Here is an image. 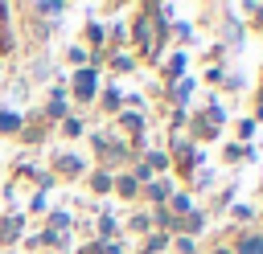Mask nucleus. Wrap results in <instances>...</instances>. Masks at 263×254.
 <instances>
[{
	"label": "nucleus",
	"mask_w": 263,
	"mask_h": 254,
	"mask_svg": "<svg viewBox=\"0 0 263 254\" xmlns=\"http://www.w3.org/2000/svg\"><path fill=\"white\" fill-rule=\"evenodd\" d=\"M90 90H95V74L82 70V74H78V94H90Z\"/></svg>",
	"instance_id": "f257e3e1"
},
{
	"label": "nucleus",
	"mask_w": 263,
	"mask_h": 254,
	"mask_svg": "<svg viewBox=\"0 0 263 254\" xmlns=\"http://www.w3.org/2000/svg\"><path fill=\"white\" fill-rule=\"evenodd\" d=\"M0 127H4V131H16L21 123H16V115H12V111H0Z\"/></svg>",
	"instance_id": "f03ea898"
},
{
	"label": "nucleus",
	"mask_w": 263,
	"mask_h": 254,
	"mask_svg": "<svg viewBox=\"0 0 263 254\" xmlns=\"http://www.w3.org/2000/svg\"><path fill=\"white\" fill-rule=\"evenodd\" d=\"M242 254H263V242H259V238H247V242H242Z\"/></svg>",
	"instance_id": "7ed1b4c3"
},
{
	"label": "nucleus",
	"mask_w": 263,
	"mask_h": 254,
	"mask_svg": "<svg viewBox=\"0 0 263 254\" xmlns=\"http://www.w3.org/2000/svg\"><path fill=\"white\" fill-rule=\"evenodd\" d=\"M218 254H230V250H218Z\"/></svg>",
	"instance_id": "20e7f679"
}]
</instances>
